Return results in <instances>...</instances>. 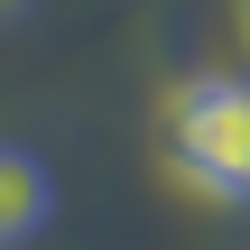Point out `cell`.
Returning <instances> with one entry per match:
<instances>
[{"mask_svg": "<svg viewBox=\"0 0 250 250\" xmlns=\"http://www.w3.org/2000/svg\"><path fill=\"white\" fill-rule=\"evenodd\" d=\"M46 213H56V176H46V158L19 148V139H0V250H19L28 232H46Z\"/></svg>", "mask_w": 250, "mask_h": 250, "instance_id": "7a4b0ae2", "label": "cell"}, {"mask_svg": "<svg viewBox=\"0 0 250 250\" xmlns=\"http://www.w3.org/2000/svg\"><path fill=\"white\" fill-rule=\"evenodd\" d=\"M19 9H28V0H0V19H19Z\"/></svg>", "mask_w": 250, "mask_h": 250, "instance_id": "3957f363", "label": "cell"}, {"mask_svg": "<svg viewBox=\"0 0 250 250\" xmlns=\"http://www.w3.org/2000/svg\"><path fill=\"white\" fill-rule=\"evenodd\" d=\"M241 28H250V0H241Z\"/></svg>", "mask_w": 250, "mask_h": 250, "instance_id": "277c9868", "label": "cell"}, {"mask_svg": "<svg viewBox=\"0 0 250 250\" xmlns=\"http://www.w3.org/2000/svg\"><path fill=\"white\" fill-rule=\"evenodd\" d=\"M158 148L186 186L223 195V204H250V74H186L158 111Z\"/></svg>", "mask_w": 250, "mask_h": 250, "instance_id": "6da1fadb", "label": "cell"}]
</instances>
